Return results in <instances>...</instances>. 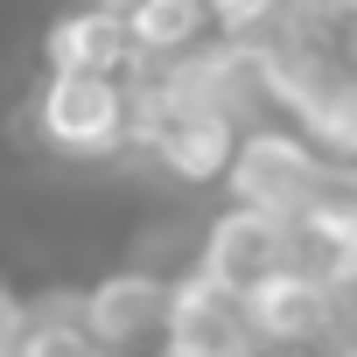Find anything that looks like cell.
I'll return each mask as SVG.
<instances>
[{
  "mask_svg": "<svg viewBox=\"0 0 357 357\" xmlns=\"http://www.w3.org/2000/svg\"><path fill=\"white\" fill-rule=\"evenodd\" d=\"M225 190H231V204H245V211H266V218H280V225H301L322 197L343 190V168L322 161L294 126H245Z\"/></svg>",
  "mask_w": 357,
  "mask_h": 357,
  "instance_id": "6da1fadb",
  "label": "cell"
},
{
  "mask_svg": "<svg viewBox=\"0 0 357 357\" xmlns=\"http://www.w3.org/2000/svg\"><path fill=\"white\" fill-rule=\"evenodd\" d=\"M36 133L63 161H98L133 133V91L119 77H84V70H50L36 84Z\"/></svg>",
  "mask_w": 357,
  "mask_h": 357,
  "instance_id": "7a4b0ae2",
  "label": "cell"
},
{
  "mask_svg": "<svg viewBox=\"0 0 357 357\" xmlns=\"http://www.w3.org/2000/svg\"><path fill=\"white\" fill-rule=\"evenodd\" d=\"M287 266H301V231L266 218V211H245V204H225L197 245V273L231 287V294H252L259 280H273Z\"/></svg>",
  "mask_w": 357,
  "mask_h": 357,
  "instance_id": "3957f363",
  "label": "cell"
},
{
  "mask_svg": "<svg viewBox=\"0 0 357 357\" xmlns=\"http://www.w3.org/2000/svg\"><path fill=\"white\" fill-rule=\"evenodd\" d=\"M168 301H175V280L147 266H119L84 287V336L105 357H140L147 343L168 336Z\"/></svg>",
  "mask_w": 357,
  "mask_h": 357,
  "instance_id": "277c9868",
  "label": "cell"
},
{
  "mask_svg": "<svg viewBox=\"0 0 357 357\" xmlns=\"http://www.w3.org/2000/svg\"><path fill=\"white\" fill-rule=\"evenodd\" d=\"M161 357H266V343L252 336L245 294H231V287H218L204 273H183L175 280V301H168Z\"/></svg>",
  "mask_w": 357,
  "mask_h": 357,
  "instance_id": "5b68a950",
  "label": "cell"
},
{
  "mask_svg": "<svg viewBox=\"0 0 357 357\" xmlns=\"http://www.w3.org/2000/svg\"><path fill=\"white\" fill-rule=\"evenodd\" d=\"M245 315H252V336H259L266 350H315V343H329V329H336V280L301 259V266L259 280V287L245 294Z\"/></svg>",
  "mask_w": 357,
  "mask_h": 357,
  "instance_id": "8992f818",
  "label": "cell"
},
{
  "mask_svg": "<svg viewBox=\"0 0 357 357\" xmlns=\"http://www.w3.org/2000/svg\"><path fill=\"white\" fill-rule=\"evenodd\" d=\"M140 140L154 147V161L175 175V183H190V190H211L231 175L238 161V119L225 112H147L140 119Z\"/></svg>",
  "mask_w": 357,
  "mask_h": 357,
  "instance_id": "52a82bcc",
  "label": "cell"
},
{
  "mask_svg": "<svg viewBox=\"0 0 357 357\" xmlns=\"http://www.w3.org/2000/svg\"><path fill=\"white\" fill-rule=\"evenodd\" d=\"M43 63L50 70H84V77H119L133 63V36L126 15H112L105 0L98 8H70L43 29Z\"/></svg>",
  "mask_w": 357,
  "mask_h": 357,
  "instance_id": "ba28073f",
  "label": "cell"
},
{
  "mask_svg": "<svg viewBox=\"0 0 357 357\" xmlns=\"http://www.w3.org/2000/svg\"><path fill=\"white\" fill-rule=\"evenodd\" d=\"M204 29H211L204 0H126L133 56H168V63H183V56H197Z\"/></svg>",
  "mask_w": 357,
  "mask_h": 357,
  "instance_id": "9c48e42d",
  "label": "cell"
},
{
  "mask_svg": "<svg viewBox=\"0 0 357 357\" xmlns=\"http://www.w3.org/2000/svg\"><path fill=\"white\" fill-rule=\"evenodd\" d=\"M287 8V0H204V15H211V29H225L231 43H245V36H259L273 15Z\"/></svg>",
  "mask_w": 357,
  "mask_h": 357,
  "instance_id": "30bf717a",
  "label": "cell"
},
{
  "mask_svg": "<svg viewBox=\"0 0 357 357\" xmlns=\"http://www.w3.org/2000/svg\"><path fill=\"white\" fill-rule=\"evenodd\" d=\"M15 357H105V350H98L84 329H29Z\"/></svg>",
  "mask_w": 357,
  "mask_h": 357,
  "instance_id": "8fae6325",
  "label": "cell"
},
{
  "mask_svg": "<svg viewBox=\"0 0 357 357\" xmlns=\"http://www.w3.org/2000/svg\"><path fill=\"white\" fill-rule=\"evenodd\" d=\"M22 336H29V301H22L8 280H0V357H15Z\"/></svg>",
  "mask_w": 357,
  "mask_h": 357,
  "instance_id": "7c38bea8",
  "label": "cell"
}]
</instances>
